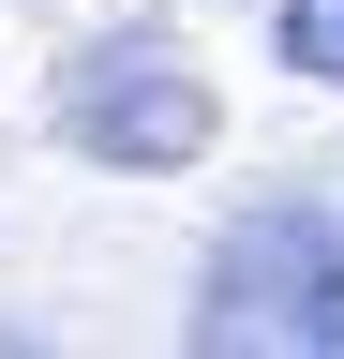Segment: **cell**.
Returning a JSON list of instances; mask_svg holds the SVG:
<instances>
[{
  "mask_svg": "<svg viewBox=\"0 0 344 359\" xmlns=\"http://www.w3.org/2000/svg\"><path fill=\"white\" fill-rule=\"evenodd\" d=\"M180 359H344V314H329V240L315 210H254L195 285V330Z\"/></svg>",
  "mask_w": 344,
  "mask_h": 359,
  "instance_id": "obj_1",
  "label": "cell"
},
{
  "mask_svg": "<svg viewBox=\"0 0 344 359\" xmlns=\"http://www.w3.org/2000/svg\"><path fill=\"white\" fill-rule=\"evenodd\" d=\"M60 135L120 180H165L209 150V75L180 60V45H90V60L60 75Z\"/></svg>",
  "mask_w": 344,
  "mask_h": 359,
  "instance_id": "obj_2",
  "label": "cell"
},
{
  "mask_svg": "<svg viewBox=\"0 0 344 359\" xmlns=\"http://www.w3.org/2000/svg\"><path fill=\"white\" fill-rule=\"evenodd\" d=\"M270 45H284L299 75H329V90H344V0H284V30H270Z\"/></svg>",
  "mask_w": 344,
  "mask_h": 359,
  "instance_id": "obj_3",
  "label": "cell"
},
{
  "mask_svg": "<svg viewBox=\"0 0 344 359\" xmlns=\"http://www.w3.org/2000/svg\"><path fill=\"white\" fill-rule=\"evenodd\" d=\"M315 240H329V314H344V210H315Z\"/></svg>",
  "mask_w": 344,
  "mask_h": 359,
  "instance_id": "obj_4",
  "label": "cell"
}]
</instances>
